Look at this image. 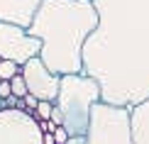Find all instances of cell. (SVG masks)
Returning a JSON list of instances; mask_svg holds the SVG:
<instances>
[{
	"mask_svg": "<svg viewBox=\"0 0 149 144\" xmlns=\"http://www.w3.org/2000/svg\"><path fill=\"white\" fill-rule=\"evenodd\" d=\"M98 27L83 47V73L105 103L137 105L149 95V0H93Z\"/></svg>",
	"mask_w": 149,
	"mask_h": 144,
	"instance_id": "6da1fadb",
	"label": "cell"
},
{
	"mask_svg": "<svg viewBox=\"0 0 149 144\" xmlns=\"http://www.w3.org/2000/svg\"><path fill=\"white\" fill-rule=\"evenodd\" d=\"M98 27L93 0H42L27 32L42 39L39 59L49 71L81 73L83 47Z\"/></svg>",
	"mask_w": 149,
	"mask_h": 144,
	"instance_id": "7a4b0ae2",
	"label": "cell"
},
{
	"mask_svg": "<svg viewBox=\"0 0 149 144\" xmlns=\"http://www.w3.org/2000/svg\"><path fill=\"white\" fill-rule=\"evenodd\" d=\"M103 98L100 83L88 73H64L56 98V108L64 115V127L69 137H86L93 103Z\"/></svg>",
	"mask_w": 149,
	"mask_h": 144,
	"instance_id": "3957f363",
	"label": "cell"
},
{
	"mask_svg": "<svg viewBox=\"0 0 149 144\" xmlns=\"http://www.w3.org/2000/svg\"><path fill=\"white\" fill-rule=\"evenodd\" d=\"M88 144H134L132 108L98 100L91 108V120L86 129Z\"/></svg>",
	"mask_w": 149,
	"mask_h": 144,
	"instance_id": "277c9868",
	"label": "cell"
},
{
	"mask_svg": "<svg viewBox=\"0 0 149 144\" xmlns=\"http://www.w3.org/2000/svg\"><path fill=\"white\" fill-rule=\"evenodd\" d=\"M0 144H44V129L24 108H0Z\"/></svg>",
	"mask_w": 149,
	"mask_h": 144,
	"instance_id": "5b68a950",
	"label": "cell"
},
{
	"mask_svg": "<svg viewBox=\"0 0 149 144\" xmlns=\"http://www.w3.org/2000/svg\"><path fill=\"white\" fill-rule=\"evenodd\" d=\"M42 39L15 22H0V59H10L24 66L32 56H39Z\"/></svg>",
	"mask_w": 149,
	"mask_h": 144,
	"instance_id": "8992f818",
	"label": "cell"
},
{
	"mask_svg": "<svg viewBox=\"0 0 149 144\" xmlns=\"http://www.w3.org/2000/svg\"><path fill=\"white\" fill-rule=\"evenodd\" d=\"M22 76H24V83H27V90L32 95H37L39 100L56 103L59 88H61V76L54 73V71H49L39 56H32L22 66Z\"/></svg>",
	"mask_w": 149,
	"mask_h": 144,
	"instance_id": "52a82bcc",
	"label": "cell"
},
{
	"mask_svg": "<svg viewBox=\"0 0 149 144\" xmlns=\"http://www.w3.org/2000/svg\"><path fill=\"white\" fill-rule=\"evenodd\" d=\"M42 0H0V22H15L29 27Z\"/></svg>",
	"mask_w": 149,
	"mask_h": 144,
	"instance_id": "ba28073f",
	"label": "cell"
},
{
	"mask_svg": "<svg viewBox=\"0 0 149 144\" xmlns=\"http://www.w3.org/2000/svg\"><path fill=\"white\" fill-rule=\"evenodd\" d=\"M132 108V132L134 144H149V95Z\"/></svg>",
	"mask_w": 149,
	"mask_h": 144,
	"instance_id": "9c48e42d",
	"label": "cell"
},
{
	"mask_svg": "<svg viewBox=\"0 0 149 144\" xmlns=\"http://www.w3.org/2000/svg\"><path fill=\"white\" fill-rule=\"evenodd\" d=\"M20 71H22L20 64H15V61H10V59H0V78H3V81H10L12 76H17Z\"/></svg>",
	"mask_w": 149,
	"mask_h": 144,
	"instance_id": "30bf717a",
	"label": "cell"
},
{
	"mask_svg": "<svg viewBox=\"0 0 149 144\" xmlns=\"http://www.w3.org/2000/svg\"><path fill=\"white\" fill-rule=\"evenodd\" d=\"M54 105H56V103H49V100H39V105H37V110L32 112V115H34L39 122H47V120H52Z\"/></svg>",
	"mask_w": 149,
	"mask_h": 144,
	"instance_id": "8fae6325",
	"label": "cell"
},
{
	"mask_svg": "<svg viewBox=\"0 0 149 144\" xmlns=\"http://www.w3.org/2000/svg\"><path fill=\"white\" fill-rule=\"evenodd\" d=\"M10 86H12V95H17V98H24L27 95V83H24V76H22V71L17 73V76H12L10 78Z\"/></svg>",
	"mask_w": 149,
	"mask_h": 144,
	"instance_id": "7c38bea8",
	"label": "cell"
},
{
	"mask_svg": "<svg viewBox=\"0 0 149 144\" xmlns=\"http://www.w3.org/2000/svg\"><path fill=\"white\" fill-rule=\"evenodd\" d=\"M66 139H69V132H66L64 125H59V127L54 129V142L56 144H66Z\"/></svg>",
	"mask_w": 149,
	"mask_h": 144,
	"instance_id": "4fadbf2b",
	"label": "cell"
},
{
	"mask_svg": "<svg viewBox=\"0 0 149 144\" xmlns=\"http://www.w3.org/2000/svg\"><path fill=\"white\" fill-rule=\"evenodd\" d=\"M12 95V86L10 81H0V100H8Z\"/></svg>",
	"mask_w": 149,
	"mask_h": 144,
	"instance_id": "5bb4252c",
	"label": "cell"
},
{
	"mask_svg": "<svg viewBox=\"0 0 149 144\" xmlns=\"http://www.w3.org/2000/svg\"><path fill=\"white\" fill-rule=\"evenodd\" d=\"M52 122L54 125H64V115H61V110L54 105V112H52Z\"/></svg>",
	"mask_w": 149,
	"mask_h": 144,
	"instance_id": "9a60e30c",
	"label": "cell"
},
{
	"mask_svg": "<svg viewBox=\"0 0 149 144\" xmlns=\"http://www.w3.org/2000/svg\"><path fill=\"white\" fill-rule=\"evenodd\" d=\"M66 144H88V142H86V137H69Z\"/></svg>",
	"mask_w": 149,
	"mask_h": 144,
	"instance_id": "2e32d148",
	"label": "cell"
},
{
	"mask_svg": "<svg viewBox=\"0 0 149 144\" xmlns=\"http://www.w3.org/2000/svg\"><path fill=\"white\" fill-rule=\"evenodd\" d=\"M44 144H56L54 142V132H44Z\"/></svg>",
	"mask_w": 149,
	"mask_h": 144,
	"instance_id": "e0dca14e",
	"label": "cell"
},
{
	"mask_svg": "<svg viewBox=\"0 0 149 144\" xmlns=\"http://www.w3.org/2000/svg\"><path fill=\"white\" fill-rule=\"evenodd\" d=\"M0 108H5V100H0Z\"/></svg>",
	"mask_w": 149,
	"mask_h": 144,
	"instance_id": "ac0fdd59",
	"label": "cell"
}]
</instances>
